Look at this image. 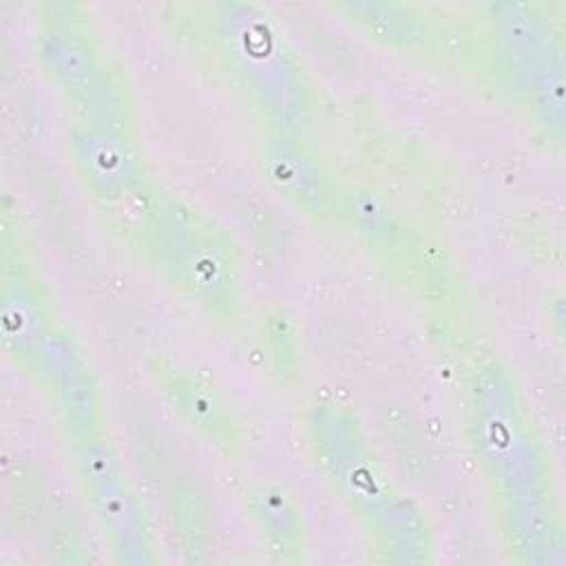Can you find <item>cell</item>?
I'll return each instance as SVG.
<instances>
[{
	"label": "cell",
	"mask_w": 566,
	"mask_h": 566,
	"mask_svg": "<svg viewBox=\"0 0 566 566\" xmlns=\"http://www.w3.org/2000/svg\"><path fill=\"white\" fill-rule=\"evenodd\" d=\"M38 69L60 93L71 117H88L137 130L135 93L93 15L75 0L33 4Z\"/></svg>",
	"instance_id": "4"
},
{
	"label": "cell",
	"mask_w": 566,
	"mask_h": 566,
	"mask_svg": "<svg viewBox=\"0 0 566 566\" xmlns=\"http://www.w3.org/2000/svg\"><path fill=\"white\" fill-rule=\"evenodd\" d=\"M73 471L77 475L88 511L104 537L113 564L150 566L159 562L153 520L142 495L128 482L108 431L71 444Z\"/></svg>",
	"instance_id": "9"
},
{
	"label": "cell",
	"mask_w": 566,
	"mask_h": 566,
	"mask_svg": "<svg viewBox=\"0 0 566 566\" xmlns=\"http://www.w3.org/2000/svg\"><path fill=\"white\" fill-rule=\"evenodd\" d=\"M144 265L219 332H237L243 321V276L232 237L201 208L161 190Z\"/></svg>",
	"instance_id": "3"
},
{
	"label": "cell",
	"mask_w": 566,
	"mask_h": 566,
	"mask_svg": "<svg viewBox=\"0 0 566 566\" xmlns=\"http://www.w3.org/2000/svg\"><path fill=\"white\" fill-rule=\"evenodd\" d=\"M338 234L347 237L394 276H409L413 285L424 274V268L440 256L436 245L427 243L411 214L369 181L343 179Z\"/></svg>",
	"instance_id": "12"
},
{
	"label": "cell",
	"mask_w": 566,
	"mask_h": 566,
	"mask_svg": "<svg viewBox=\"0 0 566 566\" xmlns=\"http://www.w3.org/2000/svg\"><path fill=\"white\" fill-rule=\"evenodd\" d=\"M53 305L22 232L2 208L0 228V345L2 352L31 374L42 340L55 325Z\"/></svg>",
	"instance_id": "14"
},
{
	"label": "cell",
	"mask_w": 566,
	"mask_h": 566,
	"mask_svg": "<svg viewBox=\"0 0 566 566\" xmlns=\"http://www.w3.org/2000/svg\"><path fill=\"white\" fill-rule=\"evenodd\" d=\"M305 449L363 533L396 493L358 413L334 396H314L298 418Z\"/></svg>",
	"instance_id": "8"
},
{
	"label": "cell",
	"mask_w": 566,
	"mask_h": 566,
	"mask_svg": "<svg viewBox=\"0 0 566 566\" xmlns=\"http://www.w3.org/2000/svg\"><path fill=\"white\" fill-rule=\"evenodd\" d=\"M161 22L175 44L230 91L259 133L318 142L321 86L263 4L168 2Z\"/></svg>",
	"instance_id": "1"
},
{
	"label": "cell",
	"mask_w": 566,
	"mask_h": 566,
	"mask_svg": "<svg viewBox=\"0 0 566 566\" xmlns=\"http://www.w3.org/2000/svg\"><path fill=\"white\" fill-rule=\"evenodd\" d=\"M130 447L179 559L184 564L208 562L217 544V522L206 484L153 427L137 418L130 420Z\"/></svg>",
	"instance_id": "10"
},
{
	"label": "cell",
	"mask_w": 566,
	"mask_h": 566,
	"mask_svg": "<svg viewBox=\"0 0 566 566\" xmlns=\"http://www.w3.org/2000/svg\"><path fill=\"white\" fill-rule=\"evenodd\" d=\"M144 374L166 409L223 462H239L248 447V422L226 389L206 371L170 354H150Z\"/></svg>",
	"instance_id": "11"
},
{
	"label": "cell",
	"mask_w": 566,
	"mask_h": 566,
	"mask_svg": "<svg viewBox=\"0 0 566 566\" xmlns=\"http://www.w3.org/2000/svg\"><path fill=\"white\" fill-rule=\"evenodd\" d=\"M245 343L250 365L272 387L292 391L303 382L305 347L296 314L287 305L261 307L248 323Z\"/></svg>",
	"instance_id": "17"
},
{
	"label": "cell",
	"mask_w": 566,
	"mask_h": 566,
	"mask_svg": "<svg viewBox=\"0 0 566 566\" xmlns=\"http://www.w3.org/2000/svg\"><path fill=\"white\" fill-rule=\"evenodd\" d=\"M458 411L460 433L486 486L491 513L557 502L548 449L504 358L480 352L464 365Z\"/></svg>",
	"instance_id": "2"
},
{
	"label": "cell",
	"mask_w": 566,
	"mask_h": 566,
	"mask_svg": "<svg viewBox=\"0 0 566 566\" xmlns=\"http://www.w3.org/2000/svg\"><path fill=\"white\" fill-rule=\"evenodd\" d=\"M241 504L265 562L276 566H301L307 562L301 504L283 482L261 480L248 484L241 493Z\"/></svg>",
	"instance_id": "16"
},
{
	"label": "cell",
	"mask_w": 566,
	"mask_h": 566,
	"mask_svg": "<svg viewBox=\"0 0 566 566\" xmlns=\"http://www.w3.org/2000/svg\"><path fill=\"white\" fill-rule=\"evenodd\" d=\"M38 544L42 546L46 557L57 564H84L91 559L77 520L60 502L53 504L40 531Z\"/></svg>",
	"instance_id": "20"
},
{
	"label": "cell",
	"mask_w": 566,
	"mask_h": 566,
	"mask_svg": "<svg viewBox=\"0 0 566 566\" xmlns=\"http://www.w3.org/2000/svg\"><path fill=\"white\" fill-rule=\"evenodd\" d=\"M367 559L380 566H422L433 562V531L427 511L409 495L394 493L365 531Z\"/></svg>",
	"instance_id": "18"
},
{
	"label": "cell",
	"mask_w": 566,
	"mask_h": 566,
	"mask_svg": "<svg viewBox=\"0 0 566 566\" xmlns=\"http://www.w3.org/2000/svg\"><path fill=\"white\" fill-rule=\"evenodd\" d=\"M64 144L71 170L102 230L135 261L144 263L164 186L144 161L137 130L71 117Z\"/></svg>",
	"instance_id": "5"
},
{
	"label": "cell",
	"mask_w": 566,
	"mask_h": 566,
	"mask_svg": "<svg viewBox=\"0 0 566 566\" xmlns=\"http://www.w3.org/2000/svg\"><path fill=\"white\" fill-rule=\"evenodd\" d=\"M53 504L55 497L38 467L20 460L7 471V515L20 537L38 542Z\"/></svg>",
	"instance_id": "19"
},
{
	"label": "cell",
	"mask_w": 566,
	"mask_h": 566,
	"mask_svg": "<svg viewBox=\"0 0 566 566\" xmlns=\"http://www.w3.org/2000/svg\"><path fill=\"white\" fill-rule=\"evenodd\" d=\"M31 376L49 396L69 444L104 431L99 378L75 334L55 323L40 345Z\"/></svg>",
	"instance_id": "15"
},
{
	"label": "cell",
	"mask_w": 566,
	"mask_h": 566,
	"mask_svg": "<svg viewBox=\"0 0 566 566\" xmlns=\"http://www.w3.org/2000/svg\"><path fill=\"white\" fill-rule=\"evenodd\" d=\"M327 7L387 51L480 84L482 49L473 13L400 0H347Z\"/></svg>",
	"instance_id": "7"
},
{
	"label": "cell",
	"mask_w": 566,
	"mask_h": 566,
	"mask_svg": "<svg viewBox=\"0 0 566 566\" xmlns=\"http://www.w3.org/2000/svg\"><path fill=\"white\" fill-rule=\"evenodd\" d=\"M482 49L480 86L513 113L537 80L564 64V4L489 0L471 4Z\"/></svg>",
	"instance_id": "6"
},
{
	"label": "cell",
	"mask_w": 566,
	"mask_h": 566,
	"mask_svg": "<svg viewBox=\"0 0 566 566\" xmlns=\"http://www.w3.org/2000/svg\"><path fill=\"white\" fill-rule=\"evenodd\" d=\"M256 166L265 186L301 219L338 234L343 179L318 148V142L259 133Z\"/></svg>",
	"instance_id": "13"
}]
</instances>
